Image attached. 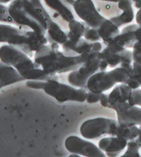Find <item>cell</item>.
<instances>
[{
	"label": "cell",
	"mask_w": 141,
	"mask_h": 157,
	"mask_svg": "<svg viewBox=\"0 0 141 157\" xmlns=\"http://www.w3.org/2000/svg\"><path fill=\"white\" fill-rule=\"evenodd\" d=\"M83 37L91 42H96L101 39L98 32V30L96 28H92V27L88 25L86 26Z\"/></svg>",
	"instance_id": "obj_27"
},
{
	"label": "cell",
	"mask_w": 141,
	"mask_h": 157,
	"mask_svg": "<svg viewBox=\"0 0 141 157\" xmlns=\"http://www.w3.org/2000/svg\"><path fill=\"white\" fill-rule=\"evenodd\" d=\"M101 94L95 93V92L88 91L87 97H86V101L88 103H95L99 101Z\"/></svg>",
	"instance_id": "obj_31"
},
{
	"label": "cell",
	"mask_w": 141,
	"mask_h": 157,
	"mask_svg": "<svg viewBox=\"0 0 141 157\" xmlns=\"http://www.w3.org/2000/svg\"><path fill=\"white\" fill-rule=\"evenodd\" d=\"M138 138H139V139H140V142H141V124H140V134H139Z\"/></svg>",
	"instance_id": "obj_41"
},
{
	"label": "cell",
	"mask_w": 141,
	"mask_h": 157,
	"mask_svg": "<svg viewBox=\"0 0 141 157\" xmlns=\"http://www.w3.org/2000/svg\"><path fill=\"white\" fill-rule=\"evenodd\" d=\"M136 37L137 40H141V26L140 25L136 31Z\"/></svg>",
	"instance_id": "obj_36"
},
{
	"label": "cell",
	"mask_w": 141,
	"mask_h": 157,
	"mask_svg": "<svg viewBox=\"0 0 141 157\" xmlns=\"http://www.w3.org/2000/svg\"><path fill=\"white\" fill-rule=\"evenodd\" d=\"M99 101L103 107H109V96L108 94L101 93Z\"/></svg>",
	"instance_id": "obj_33"
},
{
	"label": "cell",
	"mask_w": 141,
	"mask_h": 157,
	"mask_svg": "<svg viewBox=\"0 0 141 157\" xmlns=\"http://www.w3.org/2000/svg\"><path fill=\"white\" fill-rule=\"evenodd\" d=\"M109 67L107 62H106L105 59H101V62H100V66H99V71H105L107 67Z\"/></svg>",
	"instance_id": "obj_34"
},
{
	"label": "cell",
	"mask_w": 141,
	"mask_h": 157,
	"mask_svg": "<svg viewBox=\"0 0 141 157\" xmlns=\"http://www.w3.org/2000/svg\"><path fill=\"white\" fill-rule=\"evenodd\" d=\"M59 50V44H50L44 45L34 54V61L42 67L44 71L50 76H55L56 65L61 51Z\"/></svg>",
	"instance_id": "obj_7"
},
{
	"label": "cell",
	"mask_w": 141,
	"mask_h": 157,
	"mask_svg": "<svg viewBox=\"0 0 141 157\" xmlns=\"http://www.w3.org/2000/svg\"><path fill=\"white\" fill-rule=\"evenodd\" d=\"M48 42L45 36L38 35L34 31L17 33L11 36L7 40L8 44L18 48L29 56H32L33 52L38 51Z\"/></svg>",
	"instance_id": "obj_6"
},
{
	"label": "cell",
	"mask_w": 141,
	"mask_h": 157,
	"mask_svg": "<svg viewBox=\"0 0 141 157\" xmlns=\"http://www.w3.org/2000/svg\"><path fill=\"white\" fill-rule=\"evenodd\" d=\"M139 25H131L123 28L121 32L111 41L114 44L123 48H131L137 42L136 31L138 28ZM110 42V43H111Z\"/></svg>",
	"instance_id": "obj_14"
},
{
	"label": "cell",
	"mask_w": 141,
	"mask_h": 157,
	"mask_svg": "<svg viewBox=\"0 0 141 157\" xmlns=\"http://www.w3.org/2000/svg\"><path fill=\"white\" fill-rule=\"evenodd\" d=\"M132 67L134 75L141 73V40H137L133 46Z\"/></svg>",
	"instance_id": "obj_24"
},
{
	"label": "cell",
	"mask_w": 141,
	"mask_h": 157,
	"mask_svg": "<svg viewBox=\"0 0 141 157\" xmlns=\"http://www.w3.org/2000/svg\"><path fill=\"white\" fill-rule=\"evenodd\" d=\"M44 1L51 9H54L55 12H57L65 21L70 22L75 19L72 11L61 0H44Z\"/></svg>",
	"instance_id": "obj_20"
},
{
	"label": "cell",
	"mask_w": 141,
	"mask_h": 157,
	"mask_svg": "<svg viewBox=\"0 0 141 157\" xmlns=\"http://www.w3.org/2000/svg\"><path fill=\"white\" fill-rule=\"evenodd\" d=\"M117 81L111 71H98L89 77L87 82L88 91L101 94L112 89L116 85Z\"/></svg>",
	"instance_id": "obj_11"
},
{
	"label": "cell",
	"mask_w": 141,
	"mask_h": 157,
	"mask_svg": "<svg viewBox=\"0 0 141 157\" xmlns=\"http://www.w3.org/2000/svg\"><path fill=\"white\" fill-rule=\"evenodd\" d=\"M100 37L105 43L108 44L112 41L119 34L120 30L111 20L105 19L97 28Z\"/></svg>",
	"instance_id": "obj_18"
},
{
	"label": "cell",
	"mask_w": 141,
	"mask_h": 157,
	"mask_svg": "<svg viewBox=\"0 0 141 157\" xmlns=\"http://www.w3.org/2000/svg\"><path fill=\"white\" fill-rule=\"evenodd\" d=\"M132 2L134 3L136 8L141 9V0H132Z\"/></svg>",
	"instance_id": "obj_37"
},
{
	"label": "cell",
	"mask_w": 141,
	"mask_h": 157,
	"mask_svg": "<svg viewBox=\"0 0 141 157\" xmlns=\"http://www.w3.org/2000/svg\"><path fill=\"white\" fill-rule=\"evenodd\" d=\"M132 89L127 84L121 83L117 85L112 91L109 96V108H112L115 105L118 103L128 101Z\"/></svg>",
	"instance_id": "obj_17"
},
{
	"label": "cell",
	"mask_w": 141,
	"mask_h": 157,
	"mask_svg": "<svg viewBox=\"0 0 141 157\" xmlns=\"http://www.w3.org/2000/svg\"><path fill=\"white\" fill-rule=\"evenodd\" d=\"M128 140L117 136L102 138L98 143V147L108 156H117L128 145Z\"/></svg>",
	"instance_id": "obj_13"
},
{
	"label": "cell",
	"mask_w": 141,
	"mask_h": 157,
	"mask_svg": "<svg viewBox=\"0 0 141 157\" xmlns=\"http://www.w3.org/2000/svg\"><path fill=\"white\" fill-rule=\"evenodd\" d=\"M136 21H137V24L141 26V9H139L138 12H137V15H136Z\"/></svg>",
	"instance_id": "obj_35"
},
{
	"label": "cell",
	"mask_w": 141,
	"mask_h": 157,
	"mask_svg": "<svg viewBox=\"0 0 141 157\" xmlns=\"http://www.w3.org/2000/svg\"><path fill=\"white\" fill-rule=\"evenodd\" d=\"M86 26V25L83 24L82 22L78 21L75 19L70 21L69 22L70 31L67 33L68 40L73 42L78 41L79 40H80L84 35Z\"/></svg>",
	"instance_id": "obj_21"
},
{
	"label": "cell",
	"mask_w": 141,
	"mask_h": 157,
	"mask_svg": "<svg viewBox=\"0 0 141 157\" xmlns=\"http://www.w3.org/2000/svg\"><path fill=\"white\" fill-rule=\"evenodd\" d=\"M0 21L6 23H15L9 15L8 8L2 3H0Z\"/></svg>",
	"instance_id": "obj_28"
},
{
	"label": "cell",
	"mask_w": 141,
	"mask_h": 157,
	"mask_svg": "<svg viewBox=\"0 0 141 157\" xmlns=\"http://www.w3.org/2000/svg\"><path fill=\"white\" fill-rule=\"evenodd\" d=\"M101 1H105V2H118L120 0H101Z\"/></svg>",
	"instance_id": "obj_40"
},
{
	"label": "cell",
	"mask_w": 141,
	"mask_h": 157,
	"mask_svg": "<svg viewBox=\"0 0 141 157\" xmlns=\"http://www.w3.org/2000/svg\"><path fill=\"white\" fill-rule=\"evenodd\" d=\"M126 84L128 85V86H129V87L131 88L132 90H134V89H139V87L140 86V83H139V82L137 81V78L134 77V75H133V76L129 78V80H128V82H127Z\"/></svg>",
	"instance_id": "obj_32"
},
{
	"label": "cell",
	"mask_w": 141,
	"mask_h": 157,
	"mask_svg": "<svg viewBox=\"0 0 141 157\" xmlns=\"http://www.w3.org/2000/svg\"><path fill=\"white\" fill-rule=\"evenodd\" d=\"M73 9L88 26L96 29L106 19L97 11L92 0H76L73 4Z\"/></svg>",
	"instance_id": "obj_9"
},
{
	"label": "cell",
	"mask_w": 141,
	"mask_h": 157,
	"mask_svg": "<svg viewBox=\"0 0 141 157\" xmlns=\"http://www.w3.org/2000/svg\"><path fill=\"white\" fill-rule=\"evenodd\" d=\"M43 90L59 102L68 101L83 102L86 101L88 93L87 89H77L75 86L60 83L56 78H51L45 82Z\"/></svg>",
	"instance_id": "obj_4"
},
{
	"label": "cell",
	"mask_w": 141,
	"mask_h": 157,
	"mask_svg": "<svg viewBox=\"0 0 141 157\" xmlns=\"http://www.w3.org/2000/svg\"><path fill=\"white\" fill-rule=\"evenodd\" d=\"M120 124L114 119L98 117L89 119L80 127V133L86 140H94L105 134L116 136Z\"/></svg>",
	"instance_id": "obj_5"
},
{
	"label": "cell",
	"mask_w": 141,
	"mask_h": 157,
	"mask_svg": "<svg viewBox=\"0 0 141 157\" xmlns=\"http://www.w3.org/2000/svg\"><path fill=\"white\" fill-rule=\"evenodd\" d=\"M24 80L25 78L14 67L0 62V89Z\"/></svg>",
	"instance_id": "obj_15"
},
{
	"label": "cell",
	"mask_w": 141,
	"mask_h": 157,
	"mask_svg": "<svg viewBox=\"0 0 141 157\" xmlns=\"http://www.w3.org/2000/svg\"><path fill=\"white\" fill-rule=\"evenodd\" d=\"M46 81L42 80H28L26 82V86L30 89H43Z\"/></svg>",
	"instance_id": "obj_30"
},
{
	"label": "cell",
	"mask_w": 141,
	"mask_h": 157,
	"mask_svg": "<svg viewBox=\"0 0 141 157\" xmlns=\"http://www.w3.org/2000/svg\"><path fill=\"white\" fill-rule=\"evenodd\" d=\"M132 0H120L118 2L119 9L123 11L121 15L113 17L111 21L116 26L120 27L131 23L134 18V12L132 7Z\"/></svg>",
	"instance_id": "obj_16"
},
{
	"label": "cell",
	"mask_w": 141,
	"mask_h": 157,
	"mask_svg": "<svg viewBox=\"0 0 141 157\" xmlns=\"http://www.w3.org/2000/svg\"><path fill=\"white\" fill-rule=\"evenodd\" d=\"M128 102L132 105L141 107V89H134L131 94Z\"/></svg>",
	"instance_id": "obj_29"
},
{
	"label": "cell",
	"mask_w": 141,
	"mask_h": 157,
	"mask_svg": "<svg viewBox=\"0 0 141 157\" xmlns=\"http://www.w3.org/2000/svg\"><path fill=\"white\" fill-rule=\"evenodd\" d=\"M0 60L7 65L14 67L25 80H42L48 81L56 76H50L35 61L15 47L3 45L0 48Z\"/></svg>",
	"instance_id": "obj_1"
},
{
	"label": "cell",
	"mask_w": 141,
	"mask_h": 157,
	"mask_svg": "<svg viewBox=\"0 0 141 157\" xmlns=\"http://www.w3.org/2000/svg\"><path fill=\"white\" fill-rule=\"evenodd\" d=\"M21 31H22L15 27L7 25H0V43H7L8 39L11 36Z\"/></svg>",
	"instance_id": "obj_25"
},
{
	"label": "cell",
	"mask_w": 141,
	"mask_h": 157,
	"mask_svg": "<svg viewBox=\"0 0 141 157\" xmlns=\"http://www.w3.org/2000/svg\"><path fill=\"white\" fill-rule=\"evenodd\" d=\"M12 0H0V3H2V4H6V3H9V2H12Z\"/></svg>",
	"instance_id": "obj_39"
},
{
	"label": "cell",
	"mask_w": 141,
	"mask_h": 157,
	"mask_svg": "<svg viewBox=\"0 0 141 157\" xmlns=\"http://www.w3.org/2000/svg\"><path fill=\"white\" fill-rule=\"evenodd\" d=\"M63 48L65 53L69 55L72 53H76V55H81L91 51L98 52H101V44L99 42H91L85 38H81L76 42L71 41L67 39V41L63 44Z\"/></svg>",
	"instance_id": "obj_12"
},
{
	"label": "cell",
	"mask_w": 141,
	"mask_h": 157,
	"mask_svg": "<svg viewBox=\"0 0 141 157\" xmlns=\"http://www.w3.org/2000/svg\"><path fill=\"white\" fill-rule=\"evenodd\" d=\"M121 51H114L107 46L106 48L100 52V56L101 59H105L107 62L109 67H114L121 63V56H120Z\"/></svg>",
	"instance_id": "obj_22"
},
{
	"label": "cell",
	"mask_w": 141,
	"mask_h": 157,
	"mask_svg": "<svg viewBox=\"0 0 141 157\" xmlns=\"http://www.w3.org/2000/svg\"><path fill=\"white\" fill-rule=\"evenodd\" d=\"M117 112V121L124 127L141 124V108L128 101L118 103L113 107Z\"/></svg>",
	"instance_id": "obj_10"
},
{
	"label": "cell",
	"mask_w": 141,
	"mask_h": 157,
	"mask_svg": "<svg viewBox=\"0 0 141 157\" xmlns=\"http://www.w3.org/2000/svg\"><path fill=\"white\" fill-rule=\"evenodd\" d=\"M67 150L71 153L88 157H105V153L95 144L76 136H70L65 141Z\"/></svg>",
	"instance_id": "obj_8"
},
{
	"label": "cell",
	"mask_w": 141,
	"mask_h": 157,
	"mask_svg": "<svg viewBox=\"0 0 141 157\" xmlns=\"http://www.w3.org/2000/svg\"><path fill=\"white\" fill-rule=\"evenodd\" d=\"M134 77L137 79V81L139 82V83H140V86H141V73L140 74H138V75H134Z\"/></svg>",
	"instance_id": "obj_38"
},
{
	"label": "cell",
	"mask_w": 141,
	"mask_h": 157,
	"mask_svg": "<svg viewBox=\"0 0 141 157\" xmlns=\"http://www.w3.org/2000/svg\"><path fill=\"white\" fill-rule=\"evenodd\" d=\"M46 34V37L50 44H63L68 39L67 34H66L54 21H51V22L48 24V29H47Z\"/></svg>",
	"instance_id": "obj_19"
},
{
	"label": "cell",
	"mask_w": 141,
	"mask_h": 157,
	"mask_svg": "<svg viewBox=\"0 0 141 157\" xmlns=\"http://www.w3.org/2000/svg\"><path fill=\"white\" fill-rule=\"evenodd\" d=\"M127 147H128V150H127L126 153L123 155L124 157L140 156L139 149L141 147V142L140 139L138 138V136L137 138H135V139L128 141Z\"/></svg>",
	"instance_id": "obj_26"
},
{
	"label": "cell",
	"mask_w": 141,
	"mask_h": 157,
	"mask_svg": "<svg viewBox=\"0 0 141 157\" xmlns=\"http://www.w3.org/2000/svg\"><path fill=\"white\" fill-rule=\"evenodd\" d=\"M81 56L83 63L77 70H73L69 74L68 81L73 86L87 89L88 79L99 71L101 58L100 52L95 51L82 53Z\"/></svg>",
	"instance_id": "obj_3"
},
{
	"label": "cell",
	"mask_w": 141,
	"mask_h": 157,
	"mask_svg": "<svg viewBox=\"0 0 141 157\" xmlns=\"http://www.w3.org/2000/svg\"><path fill=\"white\" fill-rule=\"evenodd\" d=\"M139 134H140V128H137V125L124 127L120 124L116 136L129 141L137 138Z\"/></svg>",
	"instance_id": "obj_23"
},
{
	"label": "cell",
	"mask_w": 141,
	"mask_h": 157,
	"mask_svg": "<svg viewBox=\"0 0 141 157\" xmlns=\"http://www.w3.org/2000/svg\"><path fill=\"white\" fill-rule=\"evenodd\" d=\"M8 9L14 22L28 27L38 35L45 36L48 23L41 14L28 0H13Z\"/></svg>",
	"instance_id": "obj_2"
}]
</instances>
